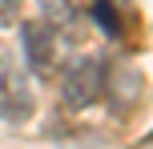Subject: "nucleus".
Returning a JSON list of instances; mask_svg holds the SVG:
<instances>
[{
  "label": "nucleus",
  "instance_id": "1",
  "mask_svg": "<svg viewBox=\"0 0 153 149\" xmlns=\"http://www.w3.org/2000/svg\"><path fill=\"white\" fill-rule=\"evenodd\" d=\"M105 89H109L105 61L101 56H76V61H69V69L61 77V101H65V109L81 113L89 105H97Z\"/></svg>",
  "mask_w": 153,
  "mask_h": 149
},
{
  "label": "nucleus",
  "instance_id": "2",
  "mask_svg": "<svg viewBox=\"0 0 153 149\" xmlns=\"http://www.w3.org/2000/svg\"><path fill=\"white\" fill-rule=\"evenodd\" d=\"M36 113V93H32L28 73L16 56H0V121L4 125H24Z\"/></svg>",
  "mask_w": 153,
  "mask_h": 149
},
{
  "label": "nucleus",
  "instance_id": "3",
  "mask_svg": "<svg viewBox=\"0 0 153 149\" xmlns=\"http://www.w3.org/2000/svg\"><path fill=\"white\" fill-rule=\"evenodd\" d=\"M20 48H24L28 69L45 77V73L53 69V61H56V28H53V24H45V20L24 24V28H20Z\"/></svg>",
  "mask_w": 153,
  "mask_h": 149
},
{
  "label": "nucleus",
  "instance_id": "4",
  "mask_svg": "<svg viewBox=\"0 0 153 149\" xmlns=\"http://www.w3.org/2000/svg\"><path fill=\"white\" fill-rule=\"evenodd\" d=\"M36 8L45 24H53V28H69L76 20V0H36Z\"/></svg>",
  "mask_w": 153,
  "mask_h": 149
},
{
  "label": "nucleus",
  "instance_id": "5",
  "mask_svg": "<svg viewBox=\"0 0 153 149\" xmlns=\"http://www.w3.org/2000/svg\"><path fill=\"white\" fill-rule=\"evenodd\" d=\"M93 20L101 24V32L105 36H121V16H117V8H113V0H93Z\"/></svg>",
  "mask_w": 153,
  "mask_h": 149
},
{
  "label": "nucleus",
  "instance_id": "6",
  "mask_svg": "<svg viewBox=\"0 0 153 149\" xmlns=\"http://www.w3.org/2000/svg\"><path fill=\"white\" fill-rule=\"evenodd\" d=\"M24 0H0V28H8V24H16V16H20Z\"/></svg>",
  "mask_w": 153,
  "mask_h": 149
}]
</instances>
